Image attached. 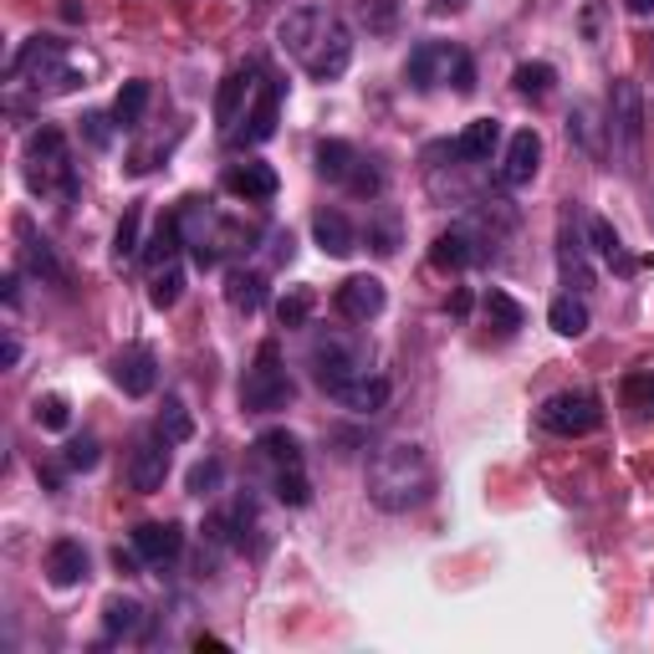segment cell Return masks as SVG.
<instances>
[{"mask_svg": "<svg viewBox=\"0 0 654 654\" xmlns=\"http://www.w3.org/2000/svg\"><path fill=\"white\" fill-rule=\"evenodd\" d=\"M435 491V466L424 445L415 440H384L379 451L369 455V502L379 511H415V506L430 502Z\"/></svg>", "mask_w": 654, "mask_h": 654, "instance_id": "obj_1", "label": "cell"}, {"mask_svg": "<svg viewBox=\"0 0 654 654\" xmlns=\"http://www.w3.org/2000/svg\"><path fill=\"white\" fill-rule=\"evenodd\" d=\"M26 185L36 195H62V200H77V169L67 159V134L41 123L32 138H26Z\"/></svg>", "mask_w": 654, "mask_h": 654, "instance_id": "obj_2", "label": "cell"}, {"mask_svg": "<svg viewBox=\"0 0 654 654\" xmlns=\"http://www.w3.org/2000/svg\"><path fill=\"white\" fill-rule=\"evenodd\" d=\"M292 394H297V384H292L282 369V343L267 337V343L256 348V363L246 369V379H240V409H246V415H271V409H286Z\"/></svg>", "mask_w": 654, "mask_h": 654, "instance_id": "obj_3", "label": "cell"}, {"mask_svg": "<svg viewBox=\"0 0 654 654\" xmlns=\"http://www.w3.org/2000/svg\"><path fill=\"white\" fill-rule=\"evenodd\" d=\"M11 77H16V83H32V92H47V98L51 92H72V87L83 83V77L67 67V47H62L57 36H32V41L16 51Z\"/></svg>", "mask_w": 654, "mask_h": 654, "instance_id": "obj_4", "label": "cell"}, {"mask_svg": "<svg viewBox=\"0 0 654 654\" xmlns=\"http://www.w3.org/2000/svg\"><path fill=\"white\" fill-rule=\"evenodd\" d=\"M538 424L547 435H593L599 424H604V404L599 394H588V388H563L553 399L538 409Z\"/></svg>", "mask_w": 654, "mask_h": 654, "instance_id": "obj_5", "label": "cell"}, {"mask_svg": "<svg viewBox=\"0 0 654 654\" xmlns=\"http://www.w3.org/2000/svg\"><path fill=\"white\" fill-rule=\"evenodd\" d=\"M608 134L619 144V164L634 169L639 164V138H644V102H639V83L619 77L614 98H608Z\"/></svg>", "mask_w": 654, "mask_h": 654, "instance_id": "obj_6", "label": "cell"}, {"mask_svg": "<svg viewBox=\"0 0 654 654\" xmlns=\"http://www.w3.org/2000/svg\"><path fill=\"white\" fill-rule=\"evenodd\" d=\"M312 373H318L322 388H333L353 373H369V353L348 333H318L312 337Z\"/></svg>", "mask_w": 654, "mask_h": 654, "instance_id": "obj_7", "label": "cell"}, {"mask_svg": "<svg viewBox=\"0 0 654 654\" xmlns=\"http://www.w3.org/2000/svg\"><path fill=\"white\" fill-rule=\"evenodd\" d=\"M303 62V72L312 77V83H337L343 72H348V62H353V36H348V26L337 16H328V26L318 32V41L297 57Z\"/></svg>", "mask_w": 654, "mask_h": 654, "instance_id": "obj_8", "label": "cell"}, {"mask_svg": "<svg viewBox=\"0 0 654 654\" xmlns=\"http://www.w3.org/2000/svg\"><path fill=\"white\" fill-rule=\"evenodd\" d=\"M460 57H466V51L451 47V41H420V47L409 51V62H404V83L415 87V92H430V87H440V83H455Z\"/></svg>", "mask_w": 654, "mask_h": 654, "instance_id": "obj_9", "label": "cell"}, {"mask_svg": "<svg viewBox=\"0 0 654 654\" xmlns=\"http://www.w3.org/2000/svg\"><path fill=\"white\" fill-rule=\"evenodd\" d=\"M276 118H282V83L261 77L251 92V108L240 118V128L231 134V144H267V138L276 134Z\"/></svg>", "mask_w": 654, "mask_h": 654, "instance_id": "obj_10", "label": "cell"}, {"mask_svg": "<svg viewBox=\"0 0 654 654\" xmlns=\"http://www.w3.org/2000/svg\"><path fill=\"white\" fill-rule=\"evenodd\" d=\"M113 384L128 394V399H149L153 384H159V358H153L149 343H128V348L113 358Z\"/></svg>", "mask_w": 654, "mask_h": 654, "instance_id": "obj_11", "label": "cell"}, {"mask_svg": "<svg viewBox=\"0 0 654 654\" xmlns=\"http://www.w3.org/2000/svg\"><path fill=\"white\" fill-rule=\"evenodd\" d=\"M333 303H337V312H343L348 322H373L388 307V292H384V282H379V276L358 271V276H348V282L333 292Z\"/></svg>", "mask_w": 654, "mask_h": 654, "instance_id": "obj_12", "label": "cell"}, {"mask_svg": "<svg viewBox=\"0 0 654 654\" xmlns=\"http://www.w3.org/2000/svg\"><path fill=\"white\" fill-rule=\"evenodd\" d=\"M169 445H174V440H164V435L138 440L134 460H128V486L144 491V496L164 491V481H169Z\"/></svg>", "mask_w": 654, "mask_h": 654, "instance_id": "obj_13", "label": "cell"}, {"mask_svg": "<svg viewBox=\"0 0 654 654\" xmlns=\"http://www.w3.org/2000/svg\"><path fill=\"white\" fill-rule=\"evenodd\" d=\"M481 235L470 231V225H451V231H440L435 240H430V267L435 271H466L481 261Z\"/></svg>", "mask_w": 654, "mask_h": 654, "instance_id": "obj_14", "label": "cell"}, {"mask_svg": "<svg viewBox=\"0 0 654 654\" xmlns=\"http://www.w3.org/2000/svg\"><path fill=\"white\" fill-rule=\"evenodd\" d=\"M538 164H542V134H538V128H517L511 144H506V159H502L496 174H502L506 189H521V185H532Z\"/></svg>", "mask_w": 654, "mask_h": 654, "instance_id": "obj_15", "label": "cell"}, {"mask_svg": "<svg viewBox=\"0 0 654 654\" xmlns=\"http://www.w3.org/2000/svg\"><path fill=\"white\" fill-rule=\"evenodd\" d=\"M328 399L353 409V415H379L388 404V379H379V373H353V379L328 388Z\"/></svg>", "mask_w": 654, "mask_h": 654, "instance_id": "obj_16", "label": "cell"}, {"mask_svg": "<svg viewBox=\"0 0 654 654\" xmlns=\"http://www.w3.org/2000/svg\"><path fill=\"white\" fill-rule=\"evenodd\" d=\"M251 451H256V466L267 470V476H282V470H303L307 466L303 440L292 435V430H261Z\"/></svg>", "mask_w": 654, "mask_h": 654, "instance_id": "obj_17", "label": "cell"}, {"mask_svg": "<svg viewBox=\"0 0 654 654\" xmlns=\"http://www.w3.org/2000/svg\"><path fill=\"white\" fill-rule=\"evenodd\" d=\"M246 108H251V72L235 67L220 77V92H215V128L225 138L240 128V118H246Z\"/></svg>", "mask_w": 654, "mask_h": 654, "instance_id": "obj_18", "label": "cell"}, {"mask_svg": "<svg viewBox=\"0 0 654 654\" xmlns=\"http://www.w3.org/2000/svg\"><path fill=\"white\" fill-rule=\"evenodd\" d=\"M134 547L144 563H174V557L185 553V527L180 521H144V527H134Z\"/></svg>", "mask_w": 654, "mask_h": 654, "instance_id": "obj_19", "label": "cell"}, {"mask_svg": "<svg viewBox=\"0 0 654 654\" xmlns=\"http://www.w3.org/2000/svg\"><path fill=\"white\" fill-rule=\"evenodd\" d=\"M225 189H231L235 200H271L282 180H276V169L261 164V159H246V164H231L225 169Z\"/></svg>", "mask_w": 654, "mask_h": 654, "instance_id": "obj_20", "label": "cell"}, {"mask_svg": "<svg viewBox=\"0 0 654 654\" xmlns=\"http://www.w3.org/2000/svg\"><path fill=\"white\" fill-rule=\"evenodd\" d=\"M47 578L51 588H77L87 578V547L77 538H57L47 547Z\"/></svg>", "mask_w": 654, "mask_h": 654, "instance_id": "obj_21", "label": "cell"}, {"mask_svg": "<svg viewBox=\"0 0 654 654\" xmlns=\"http://www.w3.org/2000/svg\"><path fill=\"white\" fill-rule=\"evenodd\" d=\"M312 240H318L328 256H337V261L358 251V231H353V220L343 215V210H318V215H312Z\"/></svg>", "mask_w": 654, "mask_h": 654, "instance_id": "obj_22", "label": "cell"}, {"mask_svg": "<svg viewBox=\"0 0 654 654\" xmlns=\"http://www.w3.org/2000/svg\"><path fill=\"white\" fill-rule=\"evenodd\" d=\"M502 144V123L496 118H470L460 138H455V159H466V164H486L491 153Z\"/></svg>", "mask_w": 654, "mask_h": 654, "instance_id": "obj_23", "label": "cell"}, {"mask_svg": "<svg viewBox=\"0 0 654 654\" xmlns=\"http://www.w3.org/2000/svg\"><path fill=\"white\" fill-rule=\"evenodd\" d=\"M322 26H328V11H318V5H303V11H292V16L276 26V41H282V51L303 57V51L318 41Z\"/></svg>", "mask_w": 654, "mask_h": 654, "instance_id": "obj_24", "label": "cell"}, {"mask_svg": "<svg viewBox=\"0 0 654 654\" xmlns=\"http://www.w3.org/2000/svg\"><path fill=\"white\" fill-rule=\"evenodd\" d=\"M312 164L328 185H348V174L358 169V149H353L348 138H322L318 149H312Z\"/></svg>", "mask_w": 654, "mask_h": 654, "instance_id": "obj_25", "label": "cell"}, {"mask_svg": "<svg viewBox=\"0 0 654 654\" xmlns=\"http://www.w3.org/2000/svg\"><path fill=\"white\" fill-rule=\"evenodd\" d=\"M225 303L235 307V312H261L267 307V276L261 271H231V282H225Z\"/></svg>", "mask_w": 654, "mask_h": 654, "instance_id": "obj_26", "label": "cell"}, {"mask_svg": "<svg viewBox=\"0 0 654 654\" xmlns=\"http://www.w3.org/2000/svg\"><path fill=\"white\" fill-rule=\"evenodd\" d=\"M624 409L634 415V420H654V369H634V373H624Z\"/></svg>", "mask_w": 654, "mask_h": 654, "instance_id": "obj_27", "label": "cell"}, {"mask_svg": "<svg viewBox=\"0 0 654 654\" xmlns=\"http://www.w3.org/2000/svg\"><path fill=\"white\" fill-rule=\"evenodd\" d=\"M481 307H486V322H491V328H496L502 337H517L521 322H527V312H521L517 297H511V292H496V286L486 292V303H481Z\"/></svg>", "mask_w": 654, "mask_h": 654, "instance_id": "obj_28", "label": "cell"}, {"mask_svg": "<svg viewBox=\"0 0 654 654\" xmlns=\"http://www.w3.org/2000/svg\"><path fill=\"white\" fill-rule=\"evenodd\" d=\"M144 113H149V83L134 77V83H123V92L113 98V123L118 128H138Z\"/></svg>", "mask_w": 654, "mask_h": 654, "instance_id": "obj_29", "label": "cell"}, {"mask_svg": "<svg viewBox=\"0 0 654 654\" xmlns=\"http://www.w3.org/2000/svg\"><path fill=\"white\" fill-rule=\"evenodd\" d=\"M138 624H144V604L138 599H108L102 604V629H108V639H123V634H138Z\"/></svg>", "mask_w": 654, "mask_h": 654, "instance_id": "obj_30", "label": "cell"}, {"mask_svg": "<svg viewBox=\"0 0 654 654\" xmlns=\"http://www.w3.org/2000/svg\"><path fill=\"white\" fill-rule=\"evenodd\" d=\"M547 322H553V333H563V337H583L588 333V303L583 297H557L553 307H547Z\"/></svg>", "mask_w": 654, "mask_h": 654, "instance_id": "obj_31", "label": "cell"}, {"mask_svg": "<svg viewBox=\"0 0 654 654\" xmlns=\"http://www.w3.org/2000/svg\"><path fill=\"white\" fill-rule=\"evenodd\" d=\"M588 235H593V251L604 256L608 267H619V271H634V267H639V261H629V251H624L619 231H614L608 220H588Z\"/></svg>", "mask_w": 654, "mask_h": 654, "instance_id": "obj_32", "label": "cell"}, {"mask_svg": "<svg viewBox=\"0 0 654 654\" xmlns=\"http://www.w3.org/2000/svg\"><path fill=\"white\" fill-rule=\"evenodd\" d=\"M511 83H517V92H521V98L542 102V98H547V92H553L557 72H553V62H521V67L511 72Z\"/></svg>", "mask_w": 654, "mask_h": 654, "instance_id": "obj_33", "label": "cell"}, {"mask_svg": "<svg viewBox=\"0 0 654 654\" xmlns=\"http://www.w3.org/2000/svg\"><path fill=\"white\" fill-rule=\"evenodd\" d=\"M557 246H563V282H568L572 292H583V286H593V271H588L583 251H578V240H572L568 220H563V231H557Z\"/></svg>", "mask_w": 654, "mask_h": 654, "instance_id": "obj_34", "label": "cell"}, {"mask_svg": "<svg viewBox=\"0 0 654 654\" xmlns=\"http://www.w3.org/2000/svg\"><path fill=\"white\" fill-rule=\"evenodd\" d=\"M159 435L174 440V445H185V440H195V420H189V409L180 394H169L164 409H159Z\"/></svg>", "mask_w": 654, "mask_h": 654, "instance_id": "obj_35", "label": "cell"}, {"mask_svg": "<svg viewBox=\"0 0 654 654\" xmlns=\"http://www.w3.org/2000/svg\"><path fill=\"white\" fill-rule=\"evenodd\" d=\"M180 292H185V267H180V261H164V271H153L149 303L159 307V312H169V307L180 303Z\"/></svg>", "mask_w": 654, "mask_h": 654, "instance_id": "obj_36", "label": "cell"}, {"mask_svg": "<svg viewBox=\"0 0 654 654\" xmlns=\"http://www.w3.org/2000/svg\"><path fill=\"white\" fill-rule=\"evenodd\" d=\"M185 246V235H180V220L164 215L159 220V231H153L149 251H144V267H159V261H174V251Z\"/></svg>", "mask_w": 654, "mask_h": 654, "instance_id": "obj_37", "label": "cell"}, {"mask_svg": "<svg viewBox=\"0 0 654 654\" xmlns=\"http://www.w3.org/2000/svg\"><path fill=\"white\" fill-rule=\"evenodd\" d=\"M271 496L282 506H307L312 502V481H307V466L303 470H282V476H271Z\"/></svg>", "mask_w": 654, "mask_h": 654, "instance_id": "obj_38", "label": "cell"}, {"mask_svg": "<svg viewBox=\"0 0 654 654\" xmlns=\"http://www.w3.org/2000/svg\"><path fill=\"white\" fill-rule=\"evenodd\" d=\"M220 481H225V466H220V460H195L189 476H185V491L205 502V496H215L220 491Z\"/></svg>", "mask_w": 654, "mask_h": 654, "instance_id": "obj_39", "label": "cell"}, {"mask_svg": "<svg viewBox=\"0 0 654 654\" xmlns=\"http://www.w3.org/2000/svg\"><path fill=\"white\" fill-rule=\"evenodd\" d=\"M26 267H32L36 276H47V282H67V271H62L57 251H51L47 240H36V235H26Z\"/></svg>", "mask_w": 654, "mask_h": 654, "instance_id": "obj_40", "label": "cell"}, {"mask_svg": "<svg viewBox=\"0 0 654 654\" xmlns=\"http://www.w3.org/2000/svg\"><path fill=\"white\" fill-rule=\"evenodd\" d=\"M307 318H312V292H307V286H292L282 303H276V322H282V328H307Z\"/></svg>", "mask_w": 654, "mask_h": 654, "instance_id": "obj_41", "label": "cell"}, {"mask_svg": "<svg viewBox=\"0 0 654 654\" xmlns=\"http://www.w3.org/2000/svg\"><path fill=\"white\" fill-rule=\"evenodd\" d=\"M369 246L379 256H394L399 251V215L394 210H379V215L369 220Z\"/></svg>", "mask_w": 654, "mask_h": 654, "instance_id": "obj_42", "label": "cell"}, {"mask_svg": "<svg viewBox=\"0 0 654 654\" xmlns=\"http://www.w3.org/2000/svg\"><path fill=\"white\" fill-rule=\"evenodd\" d=\"M32 415H36L41 430H67V424H72V404L62 399V394H41V399L32 404Z\"/></svg>", "mask_w": 654, "mask_h": 654, "instance_id": "obj_43", "label": "cell"}, {"mask_svg": "<svg viewBox=\"0 0 654 654\" xmlns=\"http://www.w3.org/2000/svg\"><path fill=\"white\" fill-rule=\"evenodd\" d=\"M138 220H144L138 205H128L123 220H118V235H113V256H118V261H134V256H138Z\"/></svg>", "mask_w": 654, "mask_h": 654, "instance_id": "obj_44", "label": "cell"}, {"mask_svg": "<svg viewBox=\"0 0 654 654\" xmlns=\"http://www.w3.org/2000/svg\"><path fill=\"white\" fill-rule=\"evenodd\" d=\"M348 189H353V195H363V200H379V195H384V174L358 159V169L348 174Z\"/></svg>", "mask_w": 654, "mask_h": 654, "instance_id": "obj_45", "label": "cell"}, {"mask_svg": "<svg viewBox=\"0 0 654 654\" xmlns=\"http://www.w3.org/2000/svg\"><path fill=\"white\" fill-rule=\"evenodd\" d=\"M102 451H98V440L83 435V440H72L67 445V470H98Z\"/></svg>", "mask_w": 654, "mask_h": 654, "instance_id": "obj_46", "label": "cell"}, {"mask_svg": "<svg viewBox=\"0 0 654 654\" xmlns=\"http://www.w3.org/2000/svg\"><path fill=\"white\" fill-rule=\"evenodd\" d=\"M113 118L108 113H83V134H87V144H92V149H108V144H113Z\"/></svg>", "mask_w": 654, "mask_h": 654, "instance_id": "obj_47", "label": "cell"}, {"mask_svg": "<svg viewBox=\"0 0 654 654\" xmlns=\"http://www.w3.org/2000/svg\"><path fill=\"white\" fill-rule=\"evenodd\" d=\"M568 134H578L583 149H599V134H593V113H588V108H578V113L568 118Z\"/></svg>", "mask_w": 654, "mask_h": 654, "instance_id": "obj_48", "label": "cell"}, {"mask_svg": "<svg viewBox=\"0 0 654 654\" xmlns=\"http://www.w3.org/2000/svg\"><path fill=\"white\" fill-rule=\"evenodd\" d=\"M363 21H369V26H379V32H384L388 21H394V5H388V0H363Z\"/></svg>", "mask_w": 654, "mask_h": 654, "instance_id": "obj_49", "label": "cell"}, {"mask_svg": "<svg viewBox=\"0 0 654 654\" xmlns=\"http://www.w3.org/2000/svg\"><path fill=\"white\" fill-rule=\"evenodd\" d=\"M138 563H144V557H138V547H128V553H123V547H113V568L123 572V578H134Z\"/></svg>", "mask_w": 654, "mask_h": 654, "instance_id": "obj_50", "label": "cell"}, {"mask_svg": "<svg viewBox=\"0 0 654 654\" xmlns=\"http://www.w3.org/2000/svg\"><path fill=\"white\" fill-rule=\"evenodd\" d=\"M0 363H5V369H16V363H21V343H16V333H5V348H0Z\"/></svg>", "mask_w": 654, "mask_h": 654, "instance_id": "obj_51", "label": "cell"}, {"mask_svg": "<svg viewBox=\"0 0 654 654\" xmlns=\"http://www.w3.org/2000/svg\"><path fill=\"white\" fill-rule=\"evenodd\" d=\"M451 312H455V318H466V312H470V292H466V286L451 297Z\"/></svg>", "mask_w": 654, "mask_h": 654, "instance_id": "obj_52", "label": "cell"}, {"mask_svg": "<svg viewBox=\"0 0 654 654\" xmlns=\"http://www.w3.org/2000/svg\"><path fill=\"white\" fill-rule=\"evenodd\" d=\"M624 5H629L634 16H654V0H624Z\"/></svg>", "mask_w": 654, "mask_h": 654, "instance_id": "obj_53", "label": "cell"}, {"mask_svg": "<svg viewBox=\"0 0 654 654\" xmlns=\"http://www.w3.org/2000/svg\"><path fill=\"white\" fill-rule=\"evenodd\" d=\"M440 11H460V5H466V0H435Z\"/></svg>", "mask_w": 654, "mask_h": 654, "instance_id": "obj_54", "label": "cell"}]
</instances>
